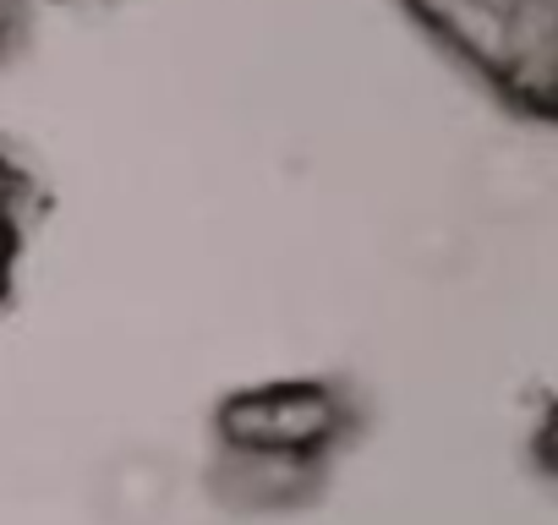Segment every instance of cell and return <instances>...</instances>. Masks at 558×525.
Here are the masks:
<instances>
[{
    "instance_id": "obj_5",
    "label": "cell",
    "mask_w": 558,
    "mask_h": 525,
    "mask_svg": "<svg viewBox=\"0 0 558 525\" xmlns=\"http://www.w3.org/2000/svg\"><path fill=\"white\" fill-rule=\"evenodd\" d=\"M542 449H547V465L558 471V411H553V422H547V438H542Z\"/></svg>"
},
{
    "instance_id": "obj_1",
    "label": "cell",
    "mask_w": 558,
    "mask_h": 525,
    "mask_svg": "<svg viewBox=\"0 0 558 525\" xmlns=\"http://www.w3.org/2000/svg\"><path fill=\"white\" fill-rule=\"evenodd\" d=\"M345 432V405L324 383H268L246 389L219 411V438L225 449H252V454H291V460H318L335 438Z\"/></svg>"
},
{
    "instance_id": "obj_3",
    "label": "cell",
    "mask_w": 558,
    "mask_h": 525,
    "mask_svg": "<svg viewBox=\"0 0 558 525\" xmlns=\"http://www.w3.org/2000/svg\"><path fill=\"white\" fill-rule=\"evenodd\" d=\"M12 192H17V170H12V159L0 154V213L12 208Z\"/></svg>"
},
{
    "instance_id": "obj_4",
    "label": "cell",
    "mask_w": 558,
    "mask_h": 525,
    "mask_svg": "<svg viewBox=\"0 0 558 525\" xmlns=\"http://www.w3.org/2000/svg\"><path fill=\"white\" fill-rule=\"evenodd\" d=\"M7 269H12V219L0 213V280H7Z\"/></svg>"
},
{
    "instance_id": "obj_2",
    "label": "cell",
    "mask_w": 558,
    "mask_h": 525,
    "mask_svg": "<svg viewBox=\"0 0 558 525\" xmlns=\"http://www.w3.org/2000/svg\"><path fill=\"white\" fill-rule=\"evenodd\" d=\"M318 460H291V454H252V449H225L219 465V492L241 509H286L307 498Z\"/></svg>"
}]
</instances>
